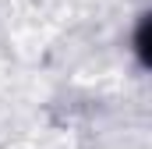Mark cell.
<instances>
[{"mask_svg":"<svg viewBox=\"0 0 152 149\" xmlns=\"http://www.w3.org/2000/svg\"><path fill=\"white\" fill-rule=\"evenodd\" d=\"M134 50H138L142 64H145V68H152V14L138 25V32H134Z\"/></svg>","mask_w":152,"mask_h":149,"instance_id":"1","label":"cell"}]
</instances>
